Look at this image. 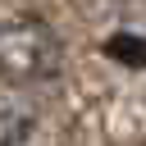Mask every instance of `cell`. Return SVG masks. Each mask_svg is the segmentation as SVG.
Wrapping results in <instances>:
<instances>
[{
	"mask_svg": "<svg viewBox=\"0 0 146 146\" xmlns=\"http://www.w3.org/2000/svg\"><path fill=\"white\" fill-rule=\"evenodd\" d=\"M59 73V41L36 18L0 23V78L9 82H41Z\"/></svg>",
	"mask_w": 146,
	"mask_h": 146,
	"instance_id": "6da1fadb",
	"label": "cell"
}]
</instances>
